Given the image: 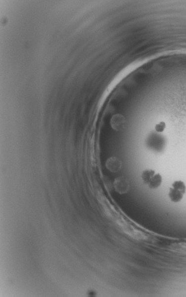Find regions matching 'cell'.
I'll list each match as a JSON object with an SVG mask.
<instances>
[{
	"label": "cell",
	"instance_id": "1",
	"mask_svg": "<svg viewBox=\"0 0 186 297\" xmlns=\"http://www.w3.org/2000/svg\"><path fill=\"white\" fill-rule=\"evenodd\" d=\"M146 147L148 149L154 152L161 153L165 151L167 146V139L165 136L158 133L152 132L147 136L145 141Z\"/></svg>",
	"mask_w": 186,
	"mask_h": 297
},
{
	"label": "cell",
	"instance_id": "2",
	"mask_svg": "<svg viewBox=\"0 0 186 297\" xmlns=\"http://www.w3.org/2000/svg\"><path fill=\"white\" fill-rule=\"evenodd\" d=\"M141 178L144 185L152 190L160 188L163 182V177L161 174L157 173L155 170L152 169L144 170L141 175Z\"/></svg>",
	"mask_w": 186,
	"mask_h": 297
},
{
	"label": "cell",
	"instance_id": "3",
	"mask_svg": "<svg viewBox=\"0 0 186 297\" xmlns=\"http://www.w3.org/2000/svg\"><path fill=\"white\" fill-rule=\"evenodd\" d=\"M186 192V185L182 180H176L169 188L168 196L171 201L177 203L182 201Z\"/></svg>",
	"mask_w": 186,
	"mask_h": 297
},
{
	"label": "cell",
	"instance_id": "4",
	"mask_svg": "<svg viewBox=\"0 0 186 297\" xmlns=\"http://www.w3.org/2000/svg\"><path fill=\"white\" fill-rule=\"evenodd\" d=\"M166 127L165 122H161L155 126V131L158 133L161 134L164 132Z\"/></svg>",
	"mask_w": 186,
	"mask_h": 297
}]
</instances>
